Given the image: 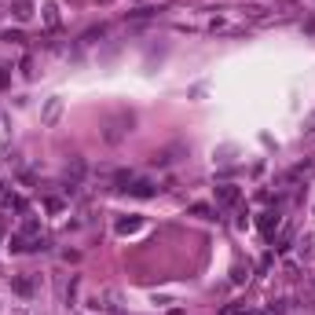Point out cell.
<instances>
[{
	"label": "cell",
	"instance_id": "cell-1",
	"mask_svg": "<svg viewBox=\"0 0 315 315\" xmlns=\"http://www.w3.org/2000/svg\"><path fill=\"white\" fill-rule=\"evenodd\" d=\"M11 290L18 293V297H33L37 279H33V275H11Z\"/></svg>",
	"mask_w": 315,
	"mask_h": 315
},
{
	"label": "cell",
	"instance_id": "cell-2",
	"mask_svg": "<svg viewBox=\"0 0 315 315\" xmlns=\"http://www.w3.org/2000/svg\"><path fill=\"white\" fill-rule=\"evenodd\" d=\"M121 191H128L132 198H154V194H158V187H154L151 180H132V183H128V187H121Z\"/></svg>",
	"mask_w": 315,
	"mask_h": 315
},
{
	"label": "cell",
	"instance_id": "cell-3",
	"mask_svg": "<svg viewBox=\"0 0 315 315\" xmlns=\"http://www.w3.org/2000/svg\"><path fill=\"white\" fill-rule=\"evenodd\" d=\"M176 154H183V147H169V151H158V154L151 158V165H154V169H165V165H172V161H176Z\"/></svg>",
	"mask_w": 315,
	"mask_h": 315
},
{
	"label": "cell",
	"instance_id": "cell-4",
	"mask_svg": "<svg viewBox=\"0 0 315 315\" xmlns=\"http://www.w3.org/2000/svg\"><path fill=\"white\" fill-rule=\"evenodd\" d=\"M216 202L235 206V202H238V187H235V183H220V187H216Z\"/></svg>",
	"mask_w": 315,
	"mask_h": 315
},
{
	"label": "cell",
	"instance_id": "cell-5",
	"mask_svg": "<svg viewBox=\"0 0 315 315\" xmlns=\"http://www.w3.org/2000/svg\"><path fill=\"white\" fill-rule=\"evenodd\" d=\"M301 257H304V261H312V257H315V235H304L301 238Z\"/></svg>",
	"mask_w": 315,
	"mask_h": 315
},
{
	"label": "cell",
	"instance_id": "cell-6",
	"mask_svg": "<svg viewBox=\"0 0 315 315\" xmlns=\"http://www.w3.org/2000/svg\"><path fill=\"white\" fill-rule=\"evenodd\" d=\"M44 22H48V30L59 26V7H55V4H44Z\"/></svg>",
	"mask_w": 315,
	"mask_h": 315
},
{
	"label": "cell",
	"instance_id": "cell-7",
	"mask_svg": "<svg viewBox=\"0 0 315 315\" xmlns=\"http://www.w3.org/2000/svg\"><path fill=\"white\" fill-rule=\"evenodd\" d=\"M275 227H279V216H275V212H264V216H261V231H264V235H271Z\"/></svg>",
	"mask_w": 315,
	"mask_h": 315
},
{
	"label": "cell",
	"instance_id": "cell-8",
	"mask_svg": "<svg viewBox=\"0 0 315 315\" xmlns=\"http://www.w3.org/2000/svg\"><path fill=\"white\" fill-rule=\"evenodd\" d=\"M33 15V4L30 0H15V18H30Z\"/></svg>",
	"mask_w": 315,
	"mask_h": 315
},
{
	"label": "cell",
	"instance_id": "cell-9",
	"mask_svg": "<svg viewBox=\"0 0 315 315\" xmlns=\"http://www.w3.org/2000/svg\"><path fill=\"white\" fill-rule=\"evenodd\" d=\"M140 224H143L140 216H128V220H117V231H121V235H128V231H136Z\"/></svg>",
	"mask_w": 315,
	"mask_h": 315
},
{
	"label": "cell",
	"instance_id": "cell-10",
	"mask_svg": "<svg viewBox=\"0 0 315 315\" xmlns=\"http://www.w3.org/2000/svg\"><path fill=\"white\" fill-rule=\"evenodd\" d=\"M191 212H194V216H202V220H212V209L206 206V202H194V206H191Z\"/></svg>",
	"mask_w": 315,
	"mask_h": 315
},
{
	"label": "cell",
	"instance_id": "cell-11",
	"mask_svg": "<svg viewBox=\"0 0 315 315\" xmlns=\"http://www.w3.org/2000/svg\"><path fill=\"white\" fill-rule=\"evenodd\" d=\"M55 114H59V99H52V106H48V114H44V117H48V121H55Z\"/></svg>",
	"mask_w": 315,
	"mask_h": 315
},
{
	"label": "cell",
	"instance_id": "cell-12",
	"mask_svg": "<svg viewBox=\"0 0 315 315\" xmlns=\"http://www.w3.org/2000/svg\"><path fill=\"white\" fill-rule=\"evenodd\" d=\"M304 132H315V114L308 117V128H304Z\"/></svg>",
	"mask_w": 315,
	"mask_h": 315
},
{
	"label": "cell",
	"instance_id": "cell-13",
	"mask_svg": "<svg viewBox=\"0 0 315 315\" xmlns=\"http://www.w3.org/2000/svg\"><path fill=\"white\" fill-rule=\"evenodd\" d=\"M15 315H26V312H15Z\"/></svg>",
	"mask_w": 315,
	"mask_h": 315
}]
</instances>
